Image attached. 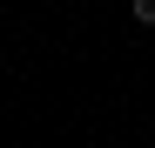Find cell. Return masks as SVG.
Listing matches in <instances>:
<instances>
[{
  "label": "cell",
  "instance_id": "1",
  "mask_svg": "<svg viewBox=\"0 0 155 148\" xmlns=\"http://www.w3.org/2000/svg\"><path fill=\"white\" fill-rule=\"evenodd\" d=\"M135 20H142V27H155V0H135Z\"/></svg>",
  "mask_w": 155,
  "mask_h": 148
}]
</instances>
